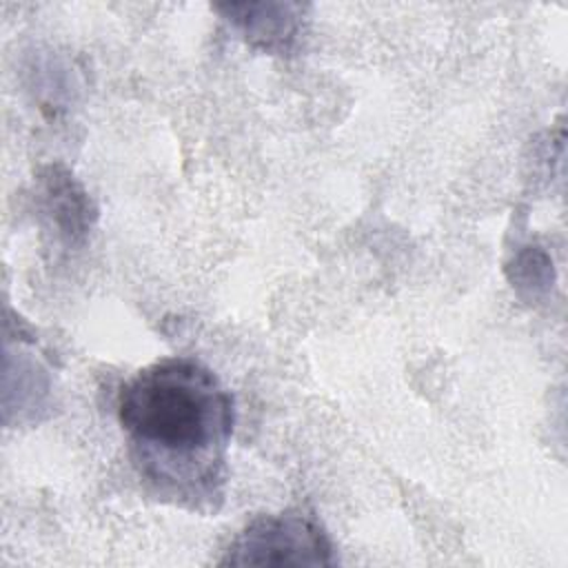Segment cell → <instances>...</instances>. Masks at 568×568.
Listing matches in <instances>:
<instances>
[{
	"label": "cell",
	"mask_w": 568,
	"mask_h": 568,
	"mask_svg": "<svg viewBox=\"0 0 568 568\" xmlns=\"http://www.w3.org/2000/svg\"><path fill=\"white\" fill-rule=\"evenodd\" d=\"M118 422L155 497L197 513L220 506L235 402L206 364L175 355L140 368L118 393Z\"/></svg>",
	"instance_id": "obj_1"
},
{
	"label": "cell",
	"mask_w": 568,
	"mask_h": 568,
	"mask_svg": "<svg viewBox=\"0 0 568 568\" xmlns=\"http://www.w3.org/2000/svg\"><path fill=\"white\" fill-rule=\"evenodd\" d=\"M213 9L253 47L275 55H288L304 33L306 4L300 2H220Z\"/></svg>",
	"instance_id": "obj_3"
},
{
	"label": "cell",
	"mask_w": 568,
	"mask_h": 568,
	"mask_svg": "<svg viewBox=\"0 0 568 568\" xmlns=\"http://www.w3.org/2000/svg\"><path fill=\"white\" fill-rule=\"evenodd\" d=\"M333 544L313 513L262 515L229 544L222 566H333Z\"/></svg>",
	"instance_id": "obj_2"
},
{
	"label": "cell",
	"mask_w": 568,
	"mask_h": 568,
	"mask_svg": "<svg viewBox=\"0 0 568 568\" xmlns=\"http://www.w3.org/2000/svg\"><path fill=\"white\" fill-rule=\"evenodd\" d=\"M40 197L44 213L58 231V237L67 244L82 242L95 217L82 184L67 169L49 166L40 175Z\"/></svg>",
	"instance_id": "obj_4"
},
{
	"label": "cell",
	"mask_w": 568,
	"mask_h": 568,
	"mask_svg": "<svg viewBox=\"0 0 568 568\" xmlns=\"http://www.w3.org/2000/svg\"><path fill=\"white\" fill-rule=\"evenodd\" d=\"M508 273H510L513 286L521 295H528L530 300L548 293L550 286H552V280H555L552 260L537 246L521 248L513 257V262L508 266Z\"/></svg>",
	"instance_id": "obj_5"
}]
</instances>
